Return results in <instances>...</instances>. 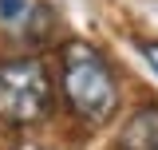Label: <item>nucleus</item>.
<instances>
[{
	"mask_svg": "<svg viewBox=\"0 0 158 150\" xmlns=\"http://www.w3.org/2000/svg\"><path fill=\"white\" fill-rule=\"evenodd\" d=\"M63 95H67L71 111L91 127L107 123L115 115L118 87H115V75H111V63L83 40L63 48Z\"/></svg>",
	"mask_w": 158,
	"mask_h": 150,
	"instance_id": "nucleus-1",
	"label": "nucleus"
},
{
	"mask_svg": "<svg viewBox=\"0 0 158 150\" xmlns=\"http://www.w3.org/2000/svg\"><path fill=\"white\" fill-rule=\"evenodd\" d=\"M52 107V83L36 59L0 63V119L12 127H28Z\"/></svg>",
	"mask_w": 158,
	"mask_h": 150,
	"instance_id": "nucleus-2",
	"label": "nucleus"
},
{
	"mask_svg": "<svg viewBox=\"0 0 158 150\" xmlns=\"http://www.w3.org/2000/svg\"><path fill=\"white\" fill-rule=\"evenodd\" d=\"M118 150H158V107H142L123 127Z\"/></svg>",
	"mask_w": 158,
	"mask_h": 150,
	"instance_id": "nucleus-3",
	"label": "nucleus"
},
{
	"mask_svg": "<svg viewBox=\"0 0 158 150\" xmlns=\"http://www.w3.org/2000/svg\"><path fill=\"white\" fill-rule=\"evenodd\" d=\"M0 16L8 20V24H20V20L28 16V0H0Z\"/></svg>",
	"mask_w": 158,
	"mask_h": 150,
	"instance_id": "nucleus-4",
	"label": "nucleus"
},
{
	"mask_svg": "<svg viewBox=\"0 0 158 150\" xmlns=\"http://www.w3.org/2000/svg\"><path fill=\"white\" fill-rule=\"evenodd\" d=\"M138 52H142V59L154 67V75H158V40H138Z\"/></svg>",
	"mask_w": 158,
	"mask_h": 150,
	"instance_id": "nucleus-5",
	"label": "nucleus"
}]
</instances>
